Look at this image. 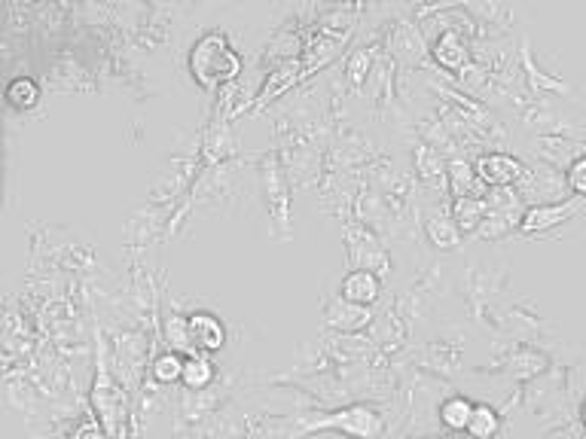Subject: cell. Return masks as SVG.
Segmentation results:
<instances>
[{
    "label": "cell",
    "instance_id": "obj_1",
    "mask_svg": "<svg viewBox=\"0 0 586 439\" xmlns=\"http://www.w3.org/2000/svg\"><path fill=\"white\" fill-rule=\"evenodd\" d=\"M193 71L205 86L223 83L229 77L239 74V55L226 46L223 37L208 34L199 40V46L193 49Z\"/></svg>",
    "mask_w": 586,
    "mask_h": 439
},
{
    "label": "cell",
    "instance_id": "obj_2",
    "mask_svg": "<svg viewBox=\"0 0 586 439\" xmlns=\"http://www.w3.org/2000/svg\"><path fill=\"white\" fill-rule=\"evenodd\" d=\"M321 427L324 430L327 427L342 430V433L355 436V439H373L382 430V415L376 409H370V406H348V409H339V412L315 421L309 430H321Z\"/></svg>",
    "mask_w": 586,
    "mask_h": 439
},
{
    "label": "cell",
    "instance_id": "obj_3",
    "mask_svg": "<svg viewBox=\"0 0 586 439\" xmlns=\"http://www.w3.org/2000/svg\"><path fill=\"white\" fill-rule=\"evenodd\" d=\"M580 208V199L574 202H556V205H535L522 214V232H544V229H553L559 223H565L568 217H574Z\"/></svg>",
    "mask_w": 586,
    "mask_h": 439
},
{
    "label": "cell",
    "instance_id": "obj_4",
    "mask_svg": "<svg viewBox=\"0 0 586 439\" xmlns=\"http://www.w3.org/2000/svg\"><path fill=\"white\" fill-rule=\"evenodd\" d=\"M477 174L486 180V183H495V186H507L513 180H519L525 174L522 162H516L513 156H504V153H489L477 162Z\"/></svg>",
    "mask_w": 586,
    "mask_h": 439
},
{
    "label": "cell",
    "instance_id": "obj_5",
    "mask_svg": "<svg viewBox=\"0 0 586 439\" xmlns=\"http://www.w3.org/2000/svg\"><path fill=\"white\" fill-rule=\"evenodd\" d=\"M187 333L193 339V345H199L202 351H220L226 342V330L214 315H193L187 318Z\"/></svg>",
    "mask_w": 586,
    "mask_h": 439
},
{
    "label": "cell",
    "instance_id": "obj_6",
    "mask_svg": "<svg viewBox=\"0 0 586 439\" xmlns=\"http://www.w3.org/2000/svg\"><path fill=\"white\" fill-rule=\"evenodd\" d=\"M379 296V278L370 269H355L342 281V299L355 305H370Z\"/></svg>",
    "mask_w": 586,
    "mask_h": 439
},
{
    "label": "cell",
    "instance_id": "obj_7",
    "mask_svg": "<svg viewBox=\"0 0 586 439\" xmlns=\"http://www.w3.org/2000/svg\"><path fill=\"white\" fill-rule=\"evenodd\" d=\"M474 409H477V403H471L467 397H449L440 406V418H443V424L449 430H467V427H471Z\"/></svg>",
    "mask_w": 586,
    "mask_h": 439
},
{
    "label": "cell",
    "instance_id": "obj_8",
    "mask_svg": "<svg viewBox=\"0 0 586 439\" xmlns=\"http://www.w3.org/2000/svg\"><path fill=\"white\" fill-rule=\"evenodd\" d=\"M455 220L461 229H477L486 220V202L477 196H458L455 199Z\"/></svg>",
    "mask_w": 586,
    "mask_h": 439
},
{
    "label": "cell",
    "instance_id": "obj_9",
    "mask_svg": "<svg viewBox=\"0 0 586 439\" xmlns=\"http://www.w3.org/2000/svg\"><path fill=\"white\" fill-rule=\"evenodd\" d=\"M187 388H193V391H202V388H208L211 382H214V363L211 360H205V357H190L187 363H184V379H181Z\"/></svg>",
    "mask_w": 586,
    "mask_h": 439
},
{
    "label": "cell",
    "instance_id": "obj_10",
    "mask_svg": "<svg viewBox=\"0 0 586 439\" xmlns=\"http://www.w3.org/2000/svg\"><path fill=\"white\" fill-rule=\"evenodd\" d=\"M498 424H501V421H498V412H495L489 403H477L467 433H471L474 439H492V436L498 433Z\"/></svg>",
    "mask_w": 586,
    "mask_h": 439
},
{
    "label": "cell",
    "instance_id": "obj_11",
    "mask_svg": "<svg viewBox=\"0 0 586 439\" xmlns=\"http://www.w3.org/2000/svg\"><path fill=\"white\" fill-rule=\"evenodd\" d=\"M184 363H187V360H184L181 354H174V351L156 357V363H153V379L162 382V385H171V382L184 379Z\"/></svg>",
    "mask_w": 586,
    "mask_h": 439
},
{
    "label": "cell",
    "instance_id": "obj_12",
    "mask_svg": "<svg viewBox=\"0 0 586 439\" xmlns=\"http://www.w3.org/2000/svg\"><path fill=\"white\" fill-rule=\"evenodd\" d=\"M7 98H10V104H16V107H34L37 98H40V89H37L34 80L19 77V80H13V83L7 86Z\"/></svg>",
    "mask_w": 586,
    "mask_h": 439
},
{
    "label": "cell",
    "instance_id": "obj_13",
    "mask_svg": "<svg viewBox=\"0 0 586 439\" xmlns=\"http://www.w3.org/2000/svg\"><path fill=\"white\" fill-rule=\"evenodd\" d=\"M568 190L577 196V199H586V153H580L571 165H568Z\"/></svg>",
    "mask_w": 586,
    "mask_h": 439
},
{
    "label": "cell",
    "instance_id": "obj_14",
    "mask_svg": "<svg viewBox=\"0 0 586 439\" xmlns=\"http://www.w3.org/2000/svg\"><path fill=\"white\" fill-rule=\"evenodd\" d=\"M428 235L434 238V244H440V247H452L455 241H458V229L452 226V223H428Z\"/></svg>",
    "mask_w": 586,
    "mask_h": 439
},
{
    "label": "cell",
    "instance_id": "obj_15",
    "mask_svg": "<svg viewBox=\"0 0 586 439\" xmlns=\"http://www.w3.org/2000/svg\"><path fill=\"white\" fill-rule=\"evenodd\" d=\"M580 418H583V424H586V400H583V406H580Z\"/></svg>",
    "mask_w": 586,
    "mask_h": 439
}]
</instances>
